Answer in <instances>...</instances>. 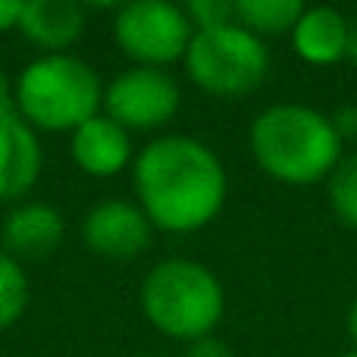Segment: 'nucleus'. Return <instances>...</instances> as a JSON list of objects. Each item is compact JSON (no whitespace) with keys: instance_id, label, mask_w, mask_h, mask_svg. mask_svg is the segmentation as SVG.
<instances>
[{"instance_id":"nucleus-1","label":"nucleus","mask_w":357,"mask_h":357,"mask_svg":"<svg viewBox=\"0 0 357 357\" xmlns=\"http://www.w3.org/2000/svg\"><path fill=\"white\" fill-rule=\"evenodd\" d=\"M135 195L154 229L188 235L220 216L229 176L210 144L191 135H160L135 157Z\"/></svg>"},{"instance_id":"nucleus-2","label":"nucleus","mask_w":357,"mask_h":357,"mask_svg":"<svg viewBox=\"0 0 357 357\" xmlns=\"http://www.w3.org/2000/svg\"><path fill=\"white\" fill-rule=\"evenodd\" d=\"M257 167L282 185H314L329 178L342 160V138L326 113L304 104H279L251 126Z\"/></svg>"},{"instance_id":"nucleus-3","label":"nucleus","mask_w":357,"mask_h":357,"mask_svg":"<svg viewBox=\"0 0 357 357\" xmlns=\"http://www.w3.org/2000/svg\"><path fill=\"white\" fill-rule=\"evenodd\" d=\"M16 113L44 132H69L98 116L104 85L94 66L73 54H44L19 73L13 88Z\"/></svg>"},{"instance_id":"nucleus-4","label":"nucleus","mask_w":357,"mask_h":357,"mask_svg":"<svg viewBox=\"0 0 357 357\" xmlns=\"http://www.w3.org/2000/svg\"><path fill=\"white\" fill-rule=\"evenodd\" d=\"M142 310L157 333L191 345L220 326L226 291L216 273L197 260H160L142 282Z\"/></svg>"},{"instance_id":"nucleus-5","label":"nucleus","mask_w":357,"mask_h":357,"mask_svg":"<svg viewBox=\"0 0 357 357\" xmlns=\"http://www.w3.org/2000/svg\"><path fill=\"white\" fill-rule=\"evenodd\" d=\"M191 82L216 98H241L254 91L270 73V50L264 38L238 22L195 29L185 50Z\"/></svg>"},{"instance_id":"nucleus-6","label":"nucleus","mask_w":357,"mask_h":357,"mask_svg":"<svg viewBox=\"0 0 357 357\" xmlns=\"http://www.w3.org/2000/svg\"><path fill=\"white\" fill-rule=\"evenodd\" d=\"M191 35L195 25L185 6L169 0H132L119 6L113 19V38L119 50L138 66L163 69L176 60H185Z\"/></svg>"},{"instance_id":"nucleus-7","label":"nucleus","mask_w":357,"mask_h":357,"mask_svg":"<svg viewBox=\"0 0 357 357\" xmlns=\"http://www.w3.org/2000/svg\"><path fill=\"white\" fill-rule=\"evenodd\" d=\"M182 94L167 69L132 66L104 88V113L126 132H151L178 113Z\"/></svg>"},{"instance_id":"nucleus-8","label":"nucleus","mask_w":357,"mask_h":357,"mask_svg":"<svg viewBox=\"0 0 357 357\" xmlns=\"http://www.w3.org/2000/svg\"><path fill=\"white\" fill-rule=\"evenodd\" d=\"M82 235L98 257L132 260L151 245L154 226L138 204L126 201V197H107L88 210Z\"/></svg>"},{"instance_id":"nucleus-9","label":"nucleus","mask_w":357,"mask_h":357,"mask_svg":"<svg viewBox=\"0 0 357 357\" xmlns=\"http://www.w3.org/2000/svg\"><path fill=\"white\" fill-rule=\"evenodd\" d=\"M63 235H66V222L63 213L54 210L50 204H19L6 213L3 226H0V241L3 251L13 260H44L60 248Z\"/></svg>"},{"instance_id":"nucleus-10","label":"nucleus","mask_w":357,"mask_h":357,"mask_svg":"<svg viewBox=\"0 0 357 357\" xmlns=\"http://www.w3.org/2000/svg\"><path fill=\"white\" fill-rule=\"evenodd\" d=\"M41 176L38 132L16 110L0 116V204L19 201Z\"/></svg>"},{"instance_id":"nucleus-11","label":"nucleus","mask_w":357,"mask_h":357,"mask_svg":"<svg viewBox=\"0 0 357 357\" xmlns=\"http://www.w3.org/2000/svg\"><path fill=\"white\" fill-rule=\"evenodd\" d=\"M73 163L88 176H116L132 163V135L107 113H98L69 135Z\"/></svg>"},{"instance_id":"nucleus-12","label":"nucleus","mask_w":357,"mask_h":357,"mask_svg":"<svg viewBox=\"0 0 357 357\" xmlns=\"http://www.w3.org/2000/svg\"><path fill=\"white\" fill-rule=\"evenodd\" d=\"M16 31L47 54H66L85 31V6L75 0H25Z\"/></svg>"},{"instance_id":"nucleus-13","label":"nucleus","mask_w":357,"mask_h":357,"mask_svg":"<svg viewBox=\"0 0 357 357\" xmlns=\"http://www.w3.org/2000/svg\"><path fill=\"white\" fill-rule=\"evenodd\" d=\"M348 29L351 19L333 6H304L291 29V47L310 66H333L348 56Z\"/></svg>"},{"instance_id":"nucleus-14","label":"nucleus","mask_w":357,"mask_h":357,"mask_svg":"<svg viewBox=\"0 0 357 357\" xmlns=\"http://www.w3.org/2000/svg\"><path fill=\"white\" fill-rule=\"evenodd\" d=\"M301 13L304 3L298 0H235V22L245 25L257 38L291 35Z\"/></svg>"},{"instance_id":"nucleus-15","label":"nucleus","mask_w":357,"mask_h":357,"mask_svg":"<svg viewBox=\"0 0 357 357\" xmlns=\"http://www.w3.org/2000/svg\"><path fill=\"white\" fill-rule=\"evenodd\" d=\"M29 307V276L22 264L0 251V329H10Z\"/></svg>"},{"instance_id":"nucleus-16","label":"nucleus","mask_w":357,"mask_h":357,"mask_svg":"<svg viewBox=\"0 0 357 357\" xmlns=\"http://www.w3.org/2000/svg\"><path fill=\"white\" fill-rule=\"evenodd\" d=\"M326 188L333 213L345 226L357 229V154H342V160L335 163V169L326 178Z\"/></svg>"},{"instance_id":"nucleus-17","label":"nucleus","mask_w":357,"mask_h":357,"mask_svg":"<svg viewBox=\"0 0 357 357\" xmlns=\"http://www.w3.org/2000/svg\"><path fill=\"white\" fill-rule=\"evenodd\" d=\"M185 13L195 29H213V25L235 22V0H191Z\"/></svg>"},{"instance_id":"nucleus-18","label":"nucleus","mask_w":357,"mask_h":357,"mask_svg":"<svg viewBox=\"0 0 357 357\" xmlns=\"http://www.w3.org/2000/svg\"><path fill=\"white\" fill-rule=\"evenodd\" d=\"M329 123H333L335 135L342 138V144L348 142V138H357V104H342L333 110V116H329Z\"/></svg>"},{"instance_id":"nucleus-19","label":"nucleus","mask_w":357,"mask_h":357,"mask_svg":"<svg viewBox=\"0 0 357 357\" xmlns=\"http://www.w3.org/2000/svg\"><path fill=\"white\" fill-rule=\"evenodd\" d=\"M185 357H235V354H232V348H229L222 339L207 335V339L191 342L188 351H185Z\"/></svg>"},{"instance_id":"nucleus-20","label":"nucleus","mask_w":357,"mask_h":357,"mask_svg":"<svg viewBox=\"0 0 357 357\" xmlns=\"http://www.w3.org/2000/svg\"><path fill=\"white\" fill-rule=\"evenodd\" d=\"M22 3H25V0H0V31L19 29V19H22Z\"/></svg>"},{"instance_id":"nucleus-21","label":"nucleus","mask_w":357,"mask_h":357,"mask_svg":"<svg viewBox=\"0 0 357 357\" xmlns=\"http://www.w3.org/2000/svg\"><path fill=\"white\" fill-rule=\"evenodd\" d=\"M16 110V100H13V91H10V82H6L3 69H0V116Z\"/></svg>"},{"instance_id":"nucleus-22","label":"nucleus","mask_w":357,"mask_h":357,"mask_svg":"<svg viewBox=\"0 0 357 357\" xmlns=\"http://www.w3.org/2000/svg\"><path fill=\"white\" fill-rule=\"evenodd\" d=\"M345 60H351L357 66V16L351 19V29H348V56Z\"/></svg>"},{"instance_id":"nucleus-23","label":"nucleus","mask_w":357,"mask_h":357,"mask_svg":"<svg viewBox=\"0 0 357 357\" xmlns=\"http://www.w3.org/2000/svg\"><path fill=\"white\" fill-rule=\"evenodd\" d=\"M348 335H351L354 345H357V298H354L351 310H348Z\"/></svg>"},{"instance_id":"nucleus-24","label":"nucleus","mask_w":357,"mask_h":357,"mask_svg":"<svg viewBox=\"0 0 357 357\" xmlns=\"http://www.w3.org/2000/svg\"><path fill=\"white\" fill-rule=\"evenodd\" d=\"M342 357H357V348H354V351H348V354H342Z\"/></svg>"},{"instance_id":"nucleus-25","label":"nucleus","mask_w":357,"mask_h":357,"mask_svg":"<svg viewBox=\"0 0 357 357\" xmlns=\"http://www.w3.org/2000/svg\"><path fill=\"white\" fill-rule=\"evenodd\" d=\"M129 357H151V354H129Z\"/></svg>"}]
</instances>
